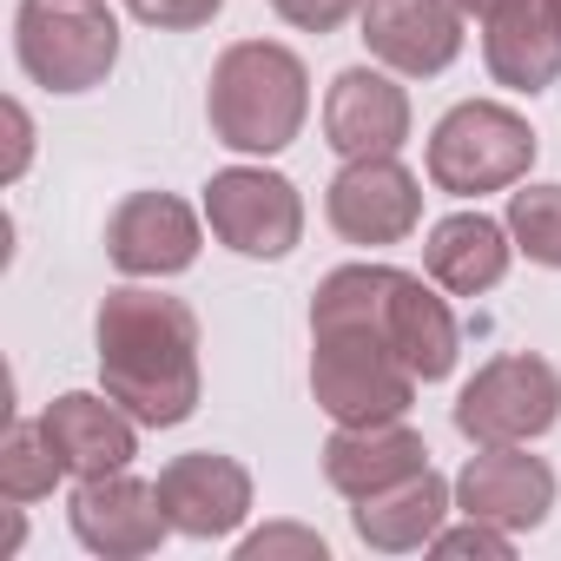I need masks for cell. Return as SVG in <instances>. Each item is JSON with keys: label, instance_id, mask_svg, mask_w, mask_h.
<instances>
[{"label": "cell", "instance_id": "cell-22", "mask_svg": "<svg viewBox=\"0 0 561 561\" xmlns=\"http://www.w3.org/2000/svg\"><path fill=\"white\" fill-rule=\"evenodd\" d=\"M508 238L515 251H528V264L561 271V185H522L508 192Z\"/></svg>", "mask_w": 561, "mask_h": 561}, {"label": "cell", "instance_id": "cell-10", "mask_svg": "<svg viewBox=\"0 0 561 561\" xmlns=\"http://www.w3.org/2000/svg\"><path fill=\"white\" fill-rule=\"evenodd\" d=\"M67 522H73L80 548H93V554H106V561H139V554H152V548L172 535V515H165V502H159V482H139V476H126V469L87 476V482L73 489Z\"/></svg>", "mask_w": 561, "mask_h": 561}, {"label": "cell", "instance_id": "cell-17", "mask_svg": "<svg viewBox=\"0 0 561 561\" xmlns=\"http://www.w3.org/2000/svg\"><path fill=\"white\" fill-rule=\"evenodd\" d=\"M430 469V443L397 416V423H337V436L324 443V482L344 495V502H364L403 476Z\"/></svg>", "mask_w": 561, "mask_h": 561}, {"label": "cell", "instance_id": "cell-18", "mask_svg": "<svg viewBox=\"0 0 561 561\" xmlns=\"http://www.w3.org/2000/svg\"><path fill=\"white\" fill-rule=\"evenodd\" d=\"M482 60L508 93H548L561 80V14L554 0H515L482 21Z\"/></svg>", "mask_w": 561, "mask_h": 561}, {"label": "cell", "instance_id": "cell-6", "mask_svg": "<svg viewBox=\"0 0 561 561\" xmlns=\"http://www.w3.org/2000/svg\"><path fill=\"white\" fill-rule=\"evenodd\" d=\"M535 165V133L502 100H462L430 133V185L449 198H482L522 185Z\"/></svg>", "mask_w": 561, "mask_h": 561}, {"label": "cell", "instance_id": "cell-4", "mask_svg": "<svg viewBox=\"0 0 561 561\" xmlns=\"http://www.w3.org/2000/svg\"><path fill=\"white\" fill-rule=\"evenodd\" d=\"M311 397L331 423H397L416 403V370L370 324H311Z\"/></svg>", "mask_w": 561, "mask_h": 561}, {"label": "cell", "instance_id": "cell-14", "mask_svg": "<svg viewBox=\"0 0 561 561\" xmlns=\"http://www.w3.org/2000/svg\"><path fill=\"white\" fill-rule=\"evenodd\" d=\"M159 502L172 515V535H192V541H225L238 535V522L251 515V469L238 456H218V449H192V456H172L159 469Z\"/></svg>", "mask_w": 561, "mask_h": 561}, {"label": "cell", "instance_id": "cell-11", "mask_svg": "<svg viewBox=\"0 0 561 561\" xmlns=\"http://www.w3.org/2000/svg\"><path fill=\"white\" fill-rule=\"evenodd\" d=\"M456 508L476 515V522H495L508 535H528L554 508V469L541 456H528V443L476 449L456 476Z\"/></svg>", "mask_w": 561, "mask_h": 561}, {"label": "cell", "instance_id": "cell-19", "mask_svg": "<svg viewBox=\"0 0 561 561\" xmlns=\"http://www.w3.org/2000/svg\"><path fill=\"white\" fill-rule=\"evenodd\" d=\"M508 257H515V238L508 225L482 218V211H449L430 225V244H423V271L430 285H443L449 298H482L508 277Z\"/></svg>", "mask_w": 561, "mask_h": 561}, {"label": "cell", "instance_id": "cell-2", "mask_svg": "<svg viewBox=\"0 0 561 561\" xmlns=\"http://www.w3.org/2000/svg\"><path fill=\"white\" fill-rule=\"evenodd\" d=\"M311 324H370L416 370V383H443L462 351L449 305L416 271H397V264H337L311 298Z\"/></svg>", "mask_w": 561, "mask_h": 561}, {"label": "cell", "instance_id": "cell-28", "mask_svg": "<svg viewBox=\"0 0 561 561\" xmlns=\"http://www.w3.org/2000/svg\"><path fill=\"white\" fill-rule=\"evenodd\" d=\"M456 8H462V14H476V21H495L502 8H515V0H456Z\"/></svg>", "mask_w": 561, "mask_h": 561}, {"label": "cell", "instance_id": "cell-7", "mask_svg": "<svg viewBox=\"0 0 561 561\" xmlns=\"http://www.w3.org/2000/svg\"><path fill=\"white\" fill-rule=\"evenodd\" d=\"M561 423V370L535 351H502L489 357L462 397H456V430L476 443V449H495V443H535Z\"/></svg>", "mask_w": 561, "mask_h": 561}, {"label": "cell", "instance_id": "cell-21", "mask_svg": "<svg viewBox=\"0 0 561 561\" xmlns=\"http://www.w3.org/2000/svg\"><path fill=\"white\" fill-rule=\"evenodd\" d=\"M67 476V462L54 456V443H47V430H41V416L34 423H8V436H0V495H8L14 508L21 502H41V495H54V482Z\"/></svg>", "mask_w": 561, "mask_h": 561}, {"label": "cell", "instance_id": "cell-13", "mask_svg": "<svg viewBox=\"0 0 561 561\" xmlns=\"http://www.w3.org/2000/svg\"><path fill=\"white\" fill-rule=\"evenodd\" d=\"M106 257L126 277H179L198 264V211L172 192H126L106 218Z\"/></svg>", "mask_w": 561, "mask_h": 561}, {"label": "cell", "instance_id": "cell-25", "mask_svg": "<svg viewBox=\"0 0 561 561\" xmlns=\"http://www.w3.org/2000/svg\"><path fill=\"white\" fill-rule=\"evenodd\" d=\"M436 554H476V561H508L515 554V535L508 528H495V522H462V528H436V541H430Z\"/></svg>", "mask_w": 561, "mask_h": 561}, {"label": "cell", "instance_id": "cell-3", "mask_svg": "<svg viewBox=\"0 0 561 561\" xmlns=\"http://www.w3.org/2000/svg\"><path fill=\"white\" fill-rule=\"evenodd\" d=\"M311 113V73L291 47L277 41H231L211 60V87H205V119L211 139L251 159L285 152L305 133Z\"/></svg>", "mask_w": 561, "mask_h": 561}, {"label": "cell", "instance_id": "cell-9", "mask_svg": "<svg viewBox=\"0 0 561 561\" xmlns=\"http://www.w3.org/2000/svg\"><path fill=\"white\" fill-rule=\"evenodd\" d=\"M324 218L344 244H403L423 225V185L397 152L344 159V172L324 185Z\"/></svg>", "mask_w": 561, "mask_h": 561}, {"label": "cell", "instance_id": "cell-26", "mask_svg": "<svg viewBox=\"0 0 561 561\" xmlns=\"http://www.w3.org/2000/svg\"><path fill=\"white\" fill-rule=\"evenodd\" d=\"M277 21H291L298 34H337L351 14H364V0H271Z\"/></svg>", "mask_w": 561, "mask_h": 561}, {"label": "cell", "instance_id": "cell-16", "mask_svg": "<svg viewBox=\"0 0 561 561\" xmlns=\"http://www.w3.org/2000/svg\"><path fill=\"white\" fill-rule=\"evenodd\" d=\"M41 430L54 443V456L67 462V476H113L139 456V423L113 403V397H93V390H67L41 410Z\"/></svg>", "mask_w": 561, "mask_h": 561}, {"label": "cell", "instance_id": "cell-8", "mask_svg": "<svg viewBox=\"0 0 561 561\" xmlns=\"http://www.w3.org/2000/svg\"><path fill=\"white\" fill-rule=\"evenodd\" d=\"M205 225L238 257H291L298 238H305V198L285 172L225 165L205 185Z\"/></svg>", "mask_w": 561, "mask_h": 561}, {"label": "cell", "instance_id": "cell-23", "mask_svg": "<svg viewBox=\"0 0 561 561\" xmlns=\"http://www.w3.org/2000/svg\"><path fill=\"white\" fill-rule=\"evenodd\" d=\"M238 554H244V561H271V554H305V561H324L331 548H324V535H318V528H298V522H271V528L244 535V541H238Z\"/></svg>", "mask_w": 561, "mask_h": 561}, {"label": "cell", "instance_id": "cell-24", "mask_svg": "<svg viewBox=\"0 0 561 561\" xmlns=\"http://www.w3.org/2000/svg\"><path fill=\"white\" fill-rule=\"evenodd\" d=\"M225 0H126V14L159 27V34H192V27H211Z\"/></svg>", "mask_w": 561, "mask_h": 561}, {"label": "cell", "instance_id": "cell-5", "mask_svg": "<svg viewBox=\"0 0 561 561\" xmlns=\"http://www.w3.org/2000/svg\"><path fill=\"white\" fill-rule=\"evenodd\" d=\"M21 73L47 93H93L119 67V21L106 0H21L14 8Z\"/></svg>", "mask_w": 561, "mask_h": 561}, {"label": "cell", "instance_id": "cell-29", "mask_svg": "<svg viewBox=\"0 0 561 561\" xmlns=\"http://www.w3.org/2000/svg\"><path fill=\"white\" fill-rule=\"evenodd\" d=\"M554 14H561V0H554Z\"/></svg>", "mask_w": 561, "mask_h": 561}, {"label": "cell", "instance_id": "cell-1", "mask_svg": "<svg viewBox=\"0 0 561 561\" xmlns=\"http://www.w3.org/2000/svg\"><path fill=\"white\" fill-rule=\"evenodd\" d=\"M100 383L139 430H179L198 410V318L185 298L119 285L93 324Z\"/></svg>", "mask_w": 561, "mask_h": 561}, {"label": "cell", "instance_id": "cell-15", "mask_svg": "<svg viewBox=\"0 0 561 561\" xmlns=\"http://www.w3.org/2000/svg\"><path fill=\"white\" fill-rule=\"evenodd\" d=\"M410 139V93L377 73V67H351L331 80L324 93V146L337 159H390Z\"/></svg>", "mask_w": 561, "mask_h": 561}, {"label": "cell", "instance_id": "cell-27", "mask_svg": "<svg viewBox=\"0 0 561 561\" xmlns=\"http://www.w3.org/2000/svg\"><path fill=\"white\" fill-rule=\"evenodd\" d=\"M8 133H14L8 179H21V172H27V159H34V119H27V106H21V100H8Z\"/></svg>", "mask_w": 561, "mask_h": 561}, {"label": "cell", "instance_id": "cell-20", "mask_svg": "<svg viewBox=\"0 0 561 561\" xmlns=\"http://www.w3.org/2000/svg\"><path fill=\"white\" fill-rule=\"evenodd\" d=\"M449 508H456V482H443L436 469H416V476H403V482L364 495V502L351 508V522H357V541H364V548H377V554H410V548H430V541H436V528H443Z\"/></svg>", "mask_w": 561, "mask_h": 561}, {"label": "cell", "instance_id": "cell-12", "mask_svg": "<svg viewBox=\"0 0 561 561\" xmlns=\"http://www.w3.org/2000/svg\"><path fill=\"white\" fill-rule=\"evenodd\" d=\"M462 21L456 0H364V47L397 80H436L462 54Z\"/></svg>", "mask_w": 561, "mask_h": 561}]
</instances>
